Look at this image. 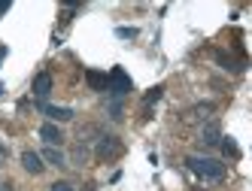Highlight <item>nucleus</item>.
<instances>
[{
	"mask_svg": "<svg viewBox=\"0 0 252 191\" xmlns=\"http://www.w3.org/2000/svg\"><path fill=\"white\" fill-rule=\"evenodd\" d=\"M0 94H3V85H0Z\"/></svg>",
	"mask_w": 252,
	"mask_h": 191,
	"instance_id": "obj_19",
	"label": "nucleus"
},
{
	"mask_svg": "<svg viewBox=\"0 0 252 191\" xmlns=\"http://www.w3.org/2000/svg\"><path fill=\"white\" fill-rule=\"evenodd\" d=\"M186 167L194 173L197 179H204V182H222L225 173H228L222 161H216V158H201V155H191V158H186Z\"/></svg>",
	"mask_w": 252,
	"mask_h": 191,
	"instance_id": "obj_1",
	"label": "nucleus"
},
{
	"mask_svg": "<svg viewBox=\"0 0 252 191\" xmlns=\"http://www.w3.org/2000/svg\"><path fill=\"white\" fill-rule=\"evenodd\" d=\"M161 94H164V88H161V85H155V88H149V94L143 97V112H146V118H149V112H152V103L161 100Z\"/></svg>",
	"mask_w": 252,
	"mask_h": 191,
	"instance_id": "obj_10",
	"label": "nucleus"
},
{
	"mask_svg": "<svg viewBox=\"0 0 252 191\" xmlns=\"http://www.w3.org/2000/svg\"><path fill=\"white\" fill-rule=\"evenodd\" d=\"M37 109L52 118V125H55V121H70V118L76 115L70 107H52V103H46V100H37Z\"/></svg>",
	"mask_w": 252,
	"mask_h": 191,
	"instance_id": "obj_4",
	"label": "nucleus"
},
{
	"mask_svg": "<svg viewBox=\"0 0 252 191\" xmlns=\"http://www.w3.org/2000/svg\"><path fill=\"white\" fill-rule=\"evenodd\" d=\"M201 143H204V146H219V143H222V128H219V121H207V125L201 128Z\"/></svg>",
	"mask_w": 252,
	"mask_h": 191,
	"instance_id": "obj_6",
	"label": "nucleus"
},
{
	"mask_svg": "<svg viewBox=\"0 0 252 191\" xmlns=\"http://www.w3.org/2000/svg\"><path fill=\"white\" fill-rule=\"evenodd\" d=\"M40 136L46 140V146H61L64 143V134L58 125H52V121H46V125H40Z\"/></svg>",
	"mask_w": 252,
	"mask_h": 191,
	"instance_id": "obj_8",
	"label": "nucleus"
},
{
	"mask_svg": "<svg viewBox=\"0 0 252 191\" xmlns=\"http://www.w3.org/2000/svg\"><path fill=\"white\" fill-rule=\"evenodd\" d=\"M137 33H140L137 27H116V37L119 40H137Z\"/></svg>",
	"mask_w": 252,
	"mask_h": 191,
	"instance_id": "obj_14",
	"label": "nucleus"
},
{
	"mask_svg": "<svg viewBox=\"0 0 252 191\" xmlns=\"http://www.w3.org/2000/svg\"><path fill=\"white\" fill-rule=\"evenodd\" d=\"M216 61H219V64L225 67V70H234V73H237V70H243V61L237 64V61H234L231 55H225V52H216Z\"/></svg>",
	"mask_w": 252,
	"mask_h": 191,
	"instance_id": "obj_12",
	"label": "nucleus"
},
{
	"mask_svg": "<svg viewBox=\"0 0 252 191\" xmlns=\"http://www.w3.org/2000/svg\"><path fill=\"white\" fill-rule=\"evenodd\" d=\"M22 167L28 170V173H33V176H40V173H43V158H40V152H31V149H25L22 152Z\"/></svg>",
	"mask_w": 252,
	"mask_h": 191,
	"instance_id": "obj_7",
	"label": "nucleus"
},
{
	"mask_svg": "<svg viewBox=\"0 0 252 191\" xmlns=\"http://www.w3.org/2000/svg\"><path fill=\"white\" fill-rule=\"evenodd\" d=\"M85 82L92 85L94 91H106V73H97V70H88V73H85Z\"/></svg>",
	"mask_w": 252,
	"mask_h": 191,
	"instance_id": "obj_11",
	"label": "nucleus"
},
{
	"mask_svg": "<svg viewBox=\"0 0 252 191\" xmlns=\"http://www.w3.org/2000/svg\"><path fill=\"white\" fill-rule=\"evenodd\" d=\"M110 115L119 121L122 118V100H110Z\"/></svg>",
	"mask_w": 252,
	"mask_h": 191,
	"instance_id": "obj_15",
	"label": "nucleus"
},
{
	"mask_svg": "<svg viewBox=\"0 0 252 191\" xmlns=\"http://www.w3.org/2000/svg\"><path fill=\"white\" fill-rule=\"evenodd\" d=\"M40 158H43L46 164H52V167H67V158H64V152H61L58 146H46V149L40 152Z\"/></svg>",
	"mask_w": 252,
	"mask_h": 191,
	"instance_id": "obj_9",
	"label": "nucleus"
},
{
	"mask_svg": "<svg viewBox=\"0 0 252 191\" xmlns=\"http://www.w3.org/2000/svg\"><path fill=\"white\" fill-rule=\"evenodd\" d=\"M3 12H9V0H0V15Z\"/></svg>",
	"mask_w": 252,
	"mask_h": 191,
	"instance_id": "obj_18",
	"label": "nucleus"
},
{
	"mask_svg": "<svg viewBox=\"0 0 252 191\" xmlns=\"http://www.w3.org/2000/svg\"><path fill=\"white\" fill-rule=\"evenodd\" d=\"M52 85H55V82H52V73H37V76H33V85H31V91H33V97H37V100H46L49 94H52Z\"/></svg>",
	"mask_w": 252,
	"mask_h": 191,
	"instance_id": "obj_5",
	"label": "nucleus"
},
{
	"mask_svg": "<svg viewBox=\"0 0 252 191\" xmlns=\"http://www.w3.org/2000/svg\"><path fill=\"white\" fill-rule=\"evenodd\" d=\"M222 149H225V155H231L234 161H240V155H243V152H240V146L234 143L231 136H222Z\"/></svg>",
	"mask_w": 252,
	"mask_h": 191,
	"instance_id": "obj_13",
	"label": "nucleus"
},
{
	"mask_svg": "<svg viewBox=\"0 0 252 191\" xmlns=\"http://www.w3.org/2000/svg\"><path fill=\"white\" fill-rule=\"evenodd\" d=\"M134 88V82H131V76L122 70V67H113L110 70V76H106V91H110V97L113 100H122V97H128V91Z\"/></svg>",
	"mask_w": 252,
	"mask_h": 191,
	"instance_id": "obj_2",
	"label": "nucleus"
},
{
	"mask_svg": "<svg viewBox=\"0 0 252 191\" xmlns=\"http://www.w3.org/2000/svg\"><path fill=\"white\" fill-rule=\"evenodd\" d=\"M125 152V143L119 140V136H100L97 146H94V155H97V161H116L119 155Z\"/></svg>",
	"mask_w": 252,
	"mask_h": 191,
	"instance_id": "obj_3",
	"label": "nucleus"
},
{
	"mask_svg": "<svg viewBox=\"0 0 252 191\" xmlns=\"http://www.w3.org/2000/svg\"><path fill=\"white\" fill-rule=\"evenodd\" d=\"M49 191H76L70 182H55V185H49Z\"/></svg>",
	"mask_w": 252,
	"mask_h": 191,
	"instance_id": "obj_16",
	"label": "nucleus"
},
{
	"mask_svg": "<svg viewBox=\"0 0 252 191\" xmlns=\"http://www.w3.org/2000/svg\"><path fill=\"white\" fill-rule=\"evenodd\" d=\"M6 158H9V149H6V146H3V143H0V164H3V161H6Z\"/></svg>",
	"mask_w": 252,
	"mask_h": 191,
	"instance_id": "obj_17",
	"label": "nucleus"
}]
</instances>
